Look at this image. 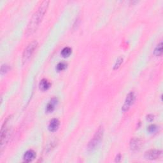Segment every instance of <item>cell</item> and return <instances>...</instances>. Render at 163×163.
<instances>
[{
	"mask_svg": "<svg viewBox=\"0 0 163 163\" xmlns=\"http://www.w3.org/2000/svg\"><path fill=\"white\" fill-rule=\"evenodd\" d=\"M162 155V151L159 150H150L145 152V157L149 160H156L161 157Z\"/></svg>",
	"mask_w": 163,
	"mask_h": 163,
	"instance_id": "cell-6",
	"label": "cell"
},
{
	"mask_svg": "<svg viewBox=\"0 0 163 163\" xmlns=\"http://www.w3.org/2000/svg\"><path fill=\"white\" fill-rule=\"evenodd\" d=\"M10 137V131L7 128H5V126L3 125L1 131V151L5 147L6 144L9 140V138Z\"/></svg>",
	"mask_w": 163,
	"mask_h": 163,
	"instance_id": "cell-4",
	"label": "cell"
},
{
	"mask_svg": "<svg viewBox=\"0 0 163 163\" xmlns=\"http://www.w3.org/2000/svg\"><path fill=\"white\" fill-rule=\"evenodd\" d=\"M153 119H154V116H152V115H149L147 116V120L149 121H152Z\"/></svg>",
	"mask_w": 163,
	"mask_h": 163,
	"instance_id": "cell-19",
	"label": "cell"
},
{
	"mask_svg": "<svg viewBox=\"0 0 163 163\" xmlns=\"http://www.w3.org/2000/svg\"><path fill=\"white\" fill-rule=\"evenodd\" d=\"M71 52H72V50L71 48L66 47H64V49L62 50L61 54L63 57H68L71 55Z\"/></svg>",
	"mask_w": 163,
	"mask_h": 163,
	"instance_id": "cell-12",
	"label": "cell"
},
{
	"mask_svg": "<svg viewBox=\"0 0 163 163\" xmlns=\"http://www.w3.org/2000/svg\"><path fill=\"white\" fill-rule=\"evenodd\" d=\"M104 133V129L103 127H100L97 131L96 132L93 138L89 141L88 145V150L89 151H92L96 148L100 143Z\"/></svg>",
	"mask_w": 163,
	"mask_h": 163,
	"instance_id": "cell-2",
	"label": "cell"
},
{
	"mask_svg": "<svg viewBox=\"0 0 163 163\" xmlns=\"http://www.w3.org/2000/svg\"><path fill=\"white\" fill-rule=\"evenodd\" d=\"M49 1H43L40 4L39 7L38 8L27 25L26 30V35L27 36H30L33 34L36 31L37 28L39 26L44 15L47 12L48 6H49Z\"/></svg>",
	"mask_w": 163,
	"mask_h": 163,
	"instance_id": "cell-1",
	"label": "cell"
},
{
	"mask_svg": "<svg viewBox=\"0 0 163 163\" xmlns=\"http://www.w3.org/2000/svg\"><path fill=\"white\" fill-rule=\"evenodd\" d=\"M121 161V155L120 154H119L117 156L116 158V162H120Z\"/></svg>",
	"mask_w": 163,
	"mask_h": 163,
	"instance_id": "cell-18",
	"label": "cell"
},
{
	"mask_svg": "<svg viewBox=\"0 0 163 163\" xmlns=\"http://www.w3.org/2000/svg\"><path fill=\"white\" fill-rule=\"evenodd\" d=\"M36 157V153L33 150H29L25 152L24 154L23 159L26 162H30L33 161Z\"/></svg>",
	"mask_w": 163,
	"mask_h": 163,
	"instance_id": "cell-8",
	"label": "cell"
},
{
	"mask_svg": "<svg viewBox=\"0 0 163 163\" xmlns=\"http://www.w3.org/2000/svg\"><path fill=\"white\" fill-rule=\"evenodd\" d=\"M155 55L156 56H160L162 54V43L161 42L159 44L157 45L156 47V49L154 52Z\"/></svg>",
	"mask_w": 163,
	"mask_h": 163,
	"instance_id": "cell-13",
	"label": "cell"
},
{
	"mask_svg": "<svg viewBox=\"0 0 163 163\" xmlns=\"http://www.w3.org/2000/svg\"><path fill=\"white\" fill-rule=\"evenodd\" d=\"M51 83L48 81L46 79H42L40 82V84H39V87H40V89L43 91H47L48 89H49L51 87Z\"/></svg>",
	"mask_w": 163,
	"mask_h": 163,
	"instance_id": "cell-11",
	"label": "cell"
},
{
	"mask_svg": "<svg viewBox=\"0 0 163 163\" xmlns=\"http://www.w3.org/2000/svg\"><path fill=\"white\" fill-rule=\"evenodd\" d=\"M8 70V66L6 64H3L2 66V69H1V71H2V74L5 73L7 72V71Z\"/></svg>",
	"mask_w": 163,
	"mask_h": 163,
	"instance_id": "cell-17",
	"label": "cell"
},
{
	"mask_svg": "<svg viewBox=\"0 0 163 163\" xmlns=\"http://www.w3.org/2000/svg\"><path fill=\"white\" fill-rule=\"evenodd\" d=\"M141 146V141L139 138H132L130 141V149L132 151H138Z\"/></svg>",
	"mask_w": 163,
	"mask_h": 163,
	"instance_id": "cell-7",
	"label": "cell"
},
{
	"mask_svg": "<svg viewBox=\"0 0 163 163\" xmlns=\"http://www.w3.org/2000/svg\"><path fill=\"white\" fill-rule=\"evenodd\" d=\"M123 62V58L122 57H119V58L116 61V64H115L114 65V69L116 70V69H118L120 66L121 65V64Z\"/></svg>",
	"mask_w": 163,
	"mask_h": 163,
	"instance_id": "cell-15",
	"label": "cell"
},
{
	"mask_svg": "<svg viewBox=\"0 0 163 163\" xmlns=\"http://www.w3.org/2000/svg\"><path fill=\"white\" fill-rule=\"evenodd\" d=\"M135 93H134L133 92H129L128 95H127V97L126 98V100H125V102H124V104L122 106V110L125 112L126 111H128L131 105L133 104L134 101H135Z\"/></svg>",
	"mask_w": 163,
	"mask_h": 163,
	"instance_id": "cell-5",
	"label": "cell"
},
{
	"mask_svg": "<svg viewBox=\"0 0 163 163\" xmlns=\"http://www.w3.org/2000/svg\"><path fill=\"white\" fill-rule=\"evenodd\" d=\"M38 47V42L36 41H33L31 43H29L28 45L25 48L22 54V62L23 63H26L30 57L32 56L33 53Z\"/></svg>",
	"mask_w": 163,
	"mask_h": 163,
	"instance_id": "cell-3",
	"label": "cell"
},
{
	"mask_svg": "<svg viewBox=\"0 0 163 163\" xmlns=\"http://www.w3.org/2000/svg\"><path fill=\"white\" fill-rule=\"evenodd\" d=\"M60 122L58 119H53L50 121V123L49 124V130L51 132H55L57 129H58L59 127Z\"/></svg>",
	"mask_w": 163,
	"mask_h": 163,
	"instance_id": "cell-10",
	"label": "cell"
},
{
	"mask_svg": "<svg viewBox=\"0 0 163 163\" xmlns=\"http://www.w3.org/2000/svg\"><path fill=\"white\" fill-rule=\"evenodd\" d=\"M57 103H58V100H57V99L55 98H52L47 105L46 112L48 113H52L54 110Z\"/></svg>",
	"mask_w": 163,
	"mask_h": 163,
	"instance_id": "cell-9",
	"label": "cell"
},
{
	"mask_svg": "<svg viewBox=\"0 0 163 163\" xmlns=\"http://www.w3.org/2000/svg\"><path fill=\"white\" fill-rule=\"evenodd\" d=\"M67 67V64L64 62H61L58 63V64L56 66V69L58 71H61L65 70Z\"/></svg>",
	"mask_w": 163,
	"mask_h": 163,
	"instance_id": "cell-14",
	"label": "cell"
},
{
	"mask_svg": "<svg viewBox=\"0 0 163 163\" xmlns=\"http://www.w3.org/2000/svg\"><path fill=\"white\" fill-rule=\"evenodd\" d=\"M157 129V127L154 125V124H152V125H150V126H149L148 128V131L150 133H152V132H155Z\"/></svg>",
	"mask_w": 163,
	"mask_h": 163,
	"instance_id": "cell-16",
	"label": "cell"
}]
</instances>
